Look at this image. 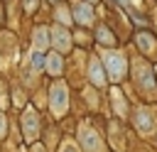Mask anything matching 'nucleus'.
I'll use <instances>...</instances> for the list:
<instances>
[{
	"label": "nucleus",
	"mask_w": 157,
	"mask_h": 152,
	"mask_svg": "<svg viewBox=\"0 0 157 152\" xmlns=\"http://www.w3.org/2000/svg\"><path fill=\"white\" fill-rule=\"evenodd\" d=\"M103 59H105V69H108V74H110V78L113 81H120L123 76H125V69H128V61H125V56L120 54V51H103Z\"/></svg>",
	"instance_id": "f257e3e1"
},
{
	"label": "nucleus",
	"mask_w": 157,
	"mask_h": 152,
	"mask_svg": "<svg viewBox=\"0 0 157 152\" xmlns=\"http://www.w3.org/2000/svg\"><path fill=\"white\" fill-rule=\"evenodd\" d=\"M49 103H52L54 115H64L69 108V88L64 83H54L49 91Z\"/></svg>",
	"instance_id": "f03ea898"
},
{
	"label": "nucleus",
	"mask_w": 157,
	"mask_h": 152,
	"mask_svg": "<svg viewBox=\"0 0 157 152\" xmlns=\"http://www.w3.org/2000/svg\"><path fill=\"white\" fill-rule=\"evenodd\" d=\"M22 127H25V137H27V140H34V137H37L39 123H37V113H34L32 108L25 110V115H22Z\"/></svg>",
	"instance_id": "7ed1b4c3"
},
{
	"label": "nucleus",
	"mask_w": 157,
	"mask_h": 152,
	"mask_svg": "<svg viewBox=\"0 0 157 152\" xmlns=\"http://www.w3.org/2000/svg\"><path fill=\"white\" fill-rule=\"evenodd\" d=\"M81 142H83V147L88 150V152H101V140H98V135H96V130H91V127H81Z\"/></svg>",
	"instance_id": "20e7f679"
},
{
	"label": "nucleus",
	"mask_w": 157,
	"mask_h": 152,
	"mask_svg": "<svg viewBox=\"0 0 157 152\" xmlns=\"http://www.w3.org/2000/svg\"><path fill=\"white\" fill-rule=\"evenodd\" d=\"M49 32H52L54 47H56L59 51H66V49L71 47V37H69V29H64V27H54V29H49Z\"/></svg>",
	"instance_id": "39448f33"
},
{
	"label": "nucleus",
	"mask_w": 157,
	"mask_h": 152,
	"mask_svg": "<svg viewBox=\"0 0 157 152\" xmlns=\"http://www.w3.org/2000/svg\"><path fill=\"white\" fill-rule=\"evenodd\" d=\"M135 123H137V130H140V132H150V130L155 127V118H152V113H150L147 108H140V110H137Z\"/></svg>",
	"instance_id": "423d86ee"
},
{
	"label": "nucleus",
	"mask_w": 157,
	"mask_h": 152,
	"mask_svg": "<svg viewBox=\"0 0 157 152\" xmlns=\"http://www.w3.org/2000/svg\"><path fill=\"white\" fill-rule=\"evenodd\" d=\"M74 17H76L78 25H91V22H93V10H91V5H88V2H78V5L74 7Z\"/></svg>",
	"instance_id": "0eeeda50"
},
{
	"label": "nucleus",
	"mask_w": 157,
	"mask_h": 152,
	"mask_svg": "<svg viewBox=\"0 0 157 152\" xmlns=\"http://www.w3.org/2000/svg\"><path fill=\"white\" fill-rule=\"evenodd\" d=\"M135 76H137V83H140V88L142 91H155V81H152V71L147 69V66H137V71H135Z\"/></svg>",
	"instance_id": "6e6552de"
},
{
	"label": "nucleus",
	"mask_w": 157,
	"mask_h": 152,
	"mask_svg": "<svg viewBox=\"0 0 157 152\" xmlns=\"http://www.w3.org/2000/svg\"><path fill=\"white\" fill-rule=\"evenodd\" d=\"M88 76H91V81H93L96 86H103V83H105L103 66H101V61H98V59H91V64H88Z\"/></svg>",
	"instance_id": "1a4fd4ad"
},
{
	"label": "nucleus",
	"mask_w": 157,
	"mask_h": 152,
	"mask_svg": "<svg viewBox=\"0 0 157 152\" xmlns=\"http://www.w3.org/2000/svg\"><path fill=\"white\" fill-rule=\"evenodd\" d=\"M44 66H47V71H49L52 76H59V74H61V56H59V54H49V56L44 59Z\"/></svg>",
	"instance_id": "9d476101"
},
{
	"label": "nucleus",
	"mask_w": 157,
	"mask_h": 152,
	"mask_svg": "<svg viewBox=\"0 0 157 152\" xmlns=\"http://www.w3.org/2000/svg\"><path fill=\"white\" fill-rule=\"evenodd\" d=\"M49 44V29H44V27H39L37 32H34V51H39L42 54V49Z\"/></svg>",
	"instance_id": "9b49d317"
},
{
	"label": "nucleus",
	"mask_w": 157,
	"mask_h": 152,
	"mask_svg": "<svg viewBox=\"0 0 157 152\" xmlns=\"http://www.w3.org/2000/svg\"><path fill=\"white\" fill-rule=\"evenodd\" d=\"M137 44H140L142 51H155V39H152L150 34H145V32L137 34Z\"/></svg>",
	"instance_id": "f8f14e48"
},
{
	"label": "nucleus",
	"mask_w": 157,
	"mask_h": 152,
	"mask_svg": "<svg viewBox=\"0 0 157 152\" xmlns=\"http://www.w3.org/2000/svg\"><path fill=\"white\" fill-rule=\"evenodd\" d=\"M113 103H115V110H118L120 115H125V113H128V108H125L123 96H120V91H118V88H113Z\"/></svg>",
	"instance_id": "ddd939ff"
},
{
	"label": "nucleus",
	"mask_w": 157,
	"mask_h": 152,
	"mask_svg": "<svg viewBox=\"0 0 157 152\" xmlns=\"http://www.w3.org/2000/svg\"><path fill=\"white\" fill-rule=\"evenodd\" d=\"M98 39H101L103 44H113V42H115V37L110 34V29H105V27H101V29H98Z\"/></svg>",
	"instance_id": "4468645a"
},
{
	"label": "nucleus",
	"mask_w": 157,
	"mask_h": 152,
	"mask_svg": "<svg viewBox=\"0 0 157 152\" xmlns=\"http://www.w3.org/2000/svg\"><path fill=\"white\" fill-rule=\"evenodd\" d=\"M56 20H59V22H64V25H69V22H71L69 10H66V7H59V10H56Z\"/></svg>",
	"instance_id": "2eb2a0df"
},
{
	"label": "nucleus",
	"mask_w": 157,
	"mask_h": 152,
	"mask_svg": "<svg viewBox=\"0 0 157 152\" xmlns=\"http://www.w3.org/2000/svg\"><path fill=\"white\" fill-rule=\"evenodd\" d=\"M61 152H78V150H76V145H74V142H64Z\"/></svg>",
	"instance_id": "dca6fc26"
},
{
	"label": "nucleus",
	"mask_w": 157,
	"mask_h": 152,
	"mask_svg": "<svg viewBox=\"0 0 157 152\" xmlns=\"http://www.w3.org/2000/svg\"><path fill=\"white\" fill-rule=\"evenodd\" d=\"M5 135V115H0V137Z\"/></svg>",
	"instance_id": "f3484780"
},
{
	"label": "nucleus",
	"mask_w": 157,
	"mask_h": 152,
	"mask_svg": "<svg viewBox=\"0 0 157 152\" xmlns=\"http://www.w3.org/2000/svg\"><path fill=\"white\" fill-rule=\"evenodd\" d=\"M34 152H44V147H39V145H34Z\"/></svg>",
	"instance_id": "a211bd4d"
},
{
	"label": "nucleus",
	"mask_w": 157,
	"mask_h": 152,
	"mask_svg": "<svg viewBox=\"0 0 157 152\" xmlns=\"http://www.w3.org/2000/svg\"><path fill=\"white\" fill-rule=\"evenodd\" d=\"M118 2H123V5H128V0H118Z\"/></svg>",
	"instance_id": "6ab92c4d"
},
{
	"label": "nucleus",
	"mask_w": 157,
	"mask_h": 152,
	"mask_svg": "<svg viewBox=\"0 0 157 152\" xmlns=\"http://www.w3.org/2000/svg\"><path fill=\"white\" fill-rule=\"evenodd\" d=\"M88 2H96V0H88Z\"/></svg>",
	"instance_id": "aec40b11"
}]
</instances>
